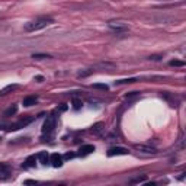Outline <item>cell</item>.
Listing matches in <instances>:
<instances>
[{"mask_svg":"<svg viewBox=\"0 0 186 186\" xmlns=\"http://www.w3.org/2000/svg\"><path fill=\"white\" fill-rule=\"evenodd\" d=\"M102 129H103V124H102V122L95 124L93 127H92V131H93L95 134H100V132H102Z\"/></svg>","mask_w":186,"mask_h":186,"instance_id":"cell-15","label":"cell"},{"mask_svg":"<svg viewBox=\"0 0 186 186\" xmlns=\"http://www.w3.org/2000/svg\"><path fill=\"white\" fill-rule=\"evenodd\" d=\"M35 162H37V156H29L24 163V167H33L35 166Z\"/></svg>","mask_w":186,"mask_h":186,"instance_id":"cell-13","label":"cell"},{"mask_svg":"<svg viewBox=\"0 0 186 186\" xmlns=\"http://www.w3.org/2000/svg\"><path fill=\"white\" fill-rule=\"evenodd\" d=\"M32 58L33 60H44V58H51V55H48V54H33Z\"/></svg>","mask_w":186,"mask_h":186,"instance_id":"cell-16","label":"cell"},{"mask_svg":"<svg viewBox=\"0 0 186 186\" xmlns=\"http://www.w3.org/2000/svg\"><path fill=\"white\" fill-rule=\"evenodd\" d=\"M74 157H76V154H74V153H66V156H64V158H67V160L74 158Z\"/></svg>","mask_w":186,"mask_h":186,"instance_id":"cell-24","label":"cell"},{"mask_svg":"<svg viewBox=\"0 0 186 186\" xmlns=\"http://www.w3.org/2000/svg\"><path fill=\"white\" fill-rule=\"evenodd\" d=\"M137 79H124V80H116L115 84H124V83H135Z\"/></svg>","mask_w":186,"mask_h":186,"instance_id":"cell-17","label":"cell"},{"mask_svg":"<svg viewBox=\"0 0 186 186\" xmlns=\"http://www.w3.org/2000/svg\"><path fill=\"white\" fill-rule=\"evenodd\" d=\"M25 183H26V185H31V183H37V182L35 180H25Z\"/></svg>","mask_w":186,"mask_h":186,"instance_id":"cell-27","label":"cell"},{"mask_svg":"<svg viewBox=\"0 0 186 186\" xmlns=\"http://www.w3.org/2000/svg\"><path fill=\"white\" fill-rule=\"evenodd\" d=\"M92 71H93V70H89V71H80L79 74H77V77H87L89 74H92Z\"/></svg>","mask_w":186,"mask_h":186,"instance_id":"cell-22","label":"cell"},{"mask_svg":"<svg viewBox=\"0 0 186 186\" xmlns=\"http://www.w3.org/2000/svg\"><path fill=\"white\" fill-rule=\"evenodd\" d=\"M16 112H18V106H16V105H12L10 108H7V109L5 110V116H13Z\"/></svg>","mask_w":186,"mask_h":186,"instance_id":"cell-14","label":"cell"},{"mask_svg":"<svg viewBox=\"0 0 186 186\" xmlns=\"http://www.w3.org/2000/svg\"><path fill=\"white\" fill-rule=\"evenodd\" d=\"M93 89H100V90H108L109 87L106 86V84H103V83H95V84H93Z\"/></svg>","mask_w":186,"mask_h":186,"instance_id":"cell-19","label":"cell"},{"mask_svg":"<svg viewBox=\"0 0 186 186\" xmlns=\"http://www.w3.org/2000/svg\"><path fill=\"white\" fill-rule=\"evenodd\" d=\"M95 151V145L93 144H86V145H81L80 150H79V154L80 156H87V154H90Z\"/></svg>","mask_w":186,"mask_h":186,"instance_id":"cell-9","label":"cell"},{"mask_svg":"<svg viewBox=\"0 0 186 186\" xmlns=\"http://www.w3.org/2000/svg\"><path fill=\"white\" fill-rule=\"evenodd\" d=\"M10 166L6 164V163H0V179L2 180H6L10 177Z\"/></svg>","mask_w":186,"mask_h":186,"instance_id":"cell-5","label":"cell"},{"mask_svg":"<svg viewBox=\"0 0 186 186\" xmlns=\"http://www.w3.org/2000/svg\"><path fill=\"white\" fill-rule=\"evenodd\" d=\"M55 116H48L47 119L44 121V125H42V132L44 134H51L55 128Z\"/></svg>","mask_w":186,"mask_h":186,"instance_id":"cell-3","label":"cell"},{"mask_svg":"<svg viewBox=\"0 0 186 186\" xmlns=\"http://www.w3.org/2000/svg\"><path fill=\"white\" fill-rule=\"evenodd\" d=\"M170 66H173V67H183V66H185V61H179V60H173V61H170Z\"/></svg>","mask_w":186,"mask_h":186,"instance_id":"cell-20","label":"cell"},{"mask_svg":"<svg viewBox=\"0 0 186 186\" xmlns=\"http://www.w3.org/2000/svg\"><path fill=\"white\" fill-rule=\"evenodd\" d=\"M35 80H37V81H42L44 77L42 76H37V77H35Z\"/></svg>","mask_w":186,"mask_h":186,"instance_id":"cell-26","label":"cell"},{"mask_svg":"<svg viewBox=\"0 0 186 186\" xmlns=\"http://www.w3.org/2000/svg\"><path fill=\"white\" fill-rule=\"evenodd\" d=\"M54 20L51 18H39V19H35L32 22H28L25 25V31L26 32H35V31H41V29L47 28L48 25H51Z\"/></svg>","mask_w":186,"mask_h":186,"instance_id":"cell-1","label":"cell"},{"mask_svg":"<svg viewBox=\"0 0 186 186\" xmlns=\"http://www.w3.org/2000/svg\"><path fill=\"white\" fill-rule=\"evenodd\" d=\"M147 180V177L145 176H141V177H135V179H132L131 180V183H143V182Z\"/></svg>","mask_w":186,"mask_h":186,"instance_id":"cell-21","label":"cell"},{"mask_svg":"<svg viewBox=\"0 0 186 186\" xmlns=\"http://www.w3.org/2000/svg\"><path fill=\"white\" fill-rule=\"evenodd\" d=\"M37 102H38V96H26V97H24V106H26V108L33 106Z\"/></svg>","mask_w":186,"mask_h":186,"instance_id":"cell-11","label":"cell"},{"mask_svg":"<svg viewBox=\"0 0 186 186\" xmlns=\"http://www.w3.org/2000/svg\"><path fill=\"white\" fill-rule=\"evenodd\" d=\"M37 160H39L41 164H47V163H50V156H48L47 151H41V153L37 156Z\"/></svg>","mask_w":186,"mask_h":186,"instance_id":"cell-12","label":"cell"},{"mask_svg":"<svg viewBox=\"0 0 186 186\" xmlns=\"http://www.w3.org/2000/svg\"><path fill=\"white\" fill-rule=\"evenodd\" d=\"M19 89V84H7L6 87H3L2 90H0V96H5L7 93H12V92L18 90Z\"/></svg>","mask_w":186,"mask_h":186,"instance_id":"cell-10","label":"cell"},{"mask_svg":"<svg viewBox=\"0 0 186 186\" xmlns=\"http://www.w3.org/2000/svg\"><path fill=\"white\" fill-rule=\"evenodd\" d=\"M33 121V118H26V119H20L18 124H15V125H12L10 127V129L12 131H18V129H20V128H24V127H26V125H29L31 122Z\"/></svg>","mask_w":186,"mask_h":186,"instance_id":"cell-8","label":"cell"},{"mask_svg":"<svg viewBox=\"0 0 186 186\" xmlns=\"http://www.w3.org/2000/svg\"><path fill=\"white\" fill-rule=\"evenodd\" d=\"M134 148L138 150V151H141V153H145V154H156L157 153V150L154 147H148V145H143V144H135Z\"/></svg>","mask_w":186,"mask_h":186,"instance_id":"cell-7","label":"cell"},{"mask_svg":"<svg viewBox=\"0 0 186 186\" xmlns=\"http://www.w3.org/2000/svg\"><path fill=\"white\" fill-rule=\"evenodd\" d=\"M108 26H109L110 29L116 31V32H124V31L128 29V24L124 22V20H109V22H108Z\"/></svg>","mask_w":186,"mask_h":186,"instance_id":"cell-2","label":"cell"},{"mask_svg":"<svg viewBox=\"0 0 186 186\" xmlns=\"http://www.w3.org/2000/svg\"><path fill=\"white\" fill-rule=\"evenodd\" d=\"M163 55L162 54H158V55H150V60H154V61H157V60H162Z\"/></svg>","mask_w":186,"mask_h":186,"instance_id":"cell-23","label":"cell"},{"mask_svg":"<svg viewBox=\"0 0 186 186\" xmlns=\"http://www.w3.org/2000/svg\"><path fill=\"white\" fill-rule=\"evenodd\" d=\"M128 150L124 147H112L108 150V157H114V156H127Z\"/></svg>","mask_w":186,"mask_h":186,"instance_id":"cell-4","label":"cell"},{"mask_svg":"<svg viewBox=\"0 0 186 186\" xmlns=\"http://www.w3.org/2000/svg\"><path fill=\"white\" fill-rule=\"evenodd\" d=\"M81 105H83V103H81V100H80V99H73V108H74L76 110L80 109Z\"/></svg>","mask_w":186,"mask_h":186,"instance_id":"cell-18","label":"cell"},{"mask_svg":"<svg viewBox=\"0 0 186 186\" xmlns=\"http://www.w3.org/2000/svg\"><path fill=\"white\" fill-rule=\"evenodd\" d=\"M50 163H51V166L55 167V169H57V167H61L63 166V157L58 153H54L50 156Z\"/></svg>","mask_w":186,"mask_h":186,"instance_id":"cell-6","label":"cell"},{"mask_svg":"<svg viewBox=\"0 0 186 186\" xmlns=\"http://www.w3.org/2000/svg\"><path fill=\"white\" fill-rule=\"evenodd\" d=\"M60 110H61V112H64V110H67V105H66V103H63V105L60 106Z\"/></svg>","mask_w":186,"mask_h":186,"instance_id":"cell-25","label":"cell"}]
</instances>
